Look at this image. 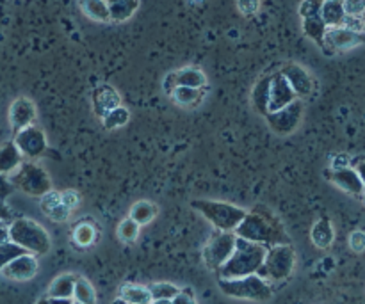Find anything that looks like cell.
Here are the masks:
<instances>
[{"label":"cell","mask_w":365,"mask_h":304,"mask_svg":"<svg viewBox=\"0 0 365 304\" xmlns=\"http://www.w3.org/2000/svg\"><path fill=\"white\" fill-rule=\"evenodd\" d=\"M13 141L18 146L21 155H24V159L29 160H38L39 157L45 155L46 148H48L45 132L36 127V125H31V127H25L20 132H16Z\"/></svg>","instance_id":"cell-10"},{"label":"cell","mask_w":365,"mask_h":304,"mask_svg":"<svg viewBox=\"0 0 365 304\" xmlns=\"http://www.w3.org/2000/svg\"><path fill=\"white\" fill-rule=\"evenodd\" d=\"M138 9H139V0H123V2L109 4L110 21L121 23V21L130 20Z\"/></svg>","instance_id":"cell-28"},{"label":"cell","mask_w":365,"mask_h":304,"mask_svg":"<svg viewBox=\"0 0 365 304\" xmlns=\"http://www.w3.org/2000/svg\"><path fill=\"white\" fill-rule=\"evenodd\" d=\"M150 304H171V301H168V299H160V301H152Z\"/></svg>","instance_id":"cell-50"},{"label":"cell","mask_w":365,"mask_h":304,"mask_svg":"<svg viewBox=\"0 0 365 304\" xmlns=\"http://www.w3.org/2000/svg\"><path fill=\"white\" fill-rule=\"evenodd\" d=\"M36 304H48V298H41Z\"/></svg>","instance_id":"cell-51"},{"label":"cell","mask_w":365,"mask_h":304,"mask_svg":"<svg viewBox=\"0 0 365 304\" xmlns=\"http://www.w3.org/2000/svg\"><path fill=\"white\" fill-rule=\"evenodd\" d=\"M128 120H130V112L123 105H120L102 117V125L106 130H116V128L125 127L128 123Z\"/></svg>","instance_id":"cell-31"},{"label":"cell","mask_w":365,"mask_h":304,"mask_svg":"<svg viewBox=\"0 0 365 304\" xmlns=\"http://www.w3.org/2000/svg\"><path fill=\"white\" fill-rule=\"evenodd\" d=\"M280 73L284 75L285 80L289 82V85H291L292 91L296 93L298 98H307V96H310L314 93V88H316V85H314V78L310 77L309 71L303 66H299V64H285V66L282 68Z\"/></svg>","instance_id":"cell-13"},{"label":"cell","mask_w":365,"mask_h":304,"mask_svg":"<svg viewBox=\"0 0 365 304\" xmlns=\"http://www.w3.org/2000/svg\"><path fill=\"white\" fill-rule=\"evenodd\" d=\"M73 301L82 303V304H96V292L93 288V285L89 283L86 278H78L75 281L73 288Z\"/></svg>","instance_id":"cell-32"},{"label":"cell","mask_w":365,"mask_h":304,"mask_svg":"<svg viewBox=\"0 0 365 304\" xmlns=\"http://www.w3.org/2000/svg\"><path fill=\"white\" fill-rule=\"evenodd\" d=\"M342 27L351 28V31H355V32H365L364 23H362V20H360V16H348V14H346Z\"/></svg>","instance_id":"cell-44"},{"label":"cell","mask_w":365,"mask_h":304,"mask_svg":"<svg viewBox=\"0 0 365 304\" xmlns=\"http://www.w3.org/2000/svg\"><path fill=\"white\" fill-rule=\"evenodd\" d=\"M73 304H82V303H77V301H73Z\"/></svg>","instance_id":"cell-55"},{"label":"cell","mask_w":365,"mask_h":304,"mask_svg":"<svg viewBox=\"0 0 365 304\" xmlns=\"http://www.w3.org/2000/svg\"><path fill=\"white\" fill-rule=\"evenodd\" d=\"M344 2V11L348 16H360L365 9V0H342Z\"/></svg>","instance_id":"cell-40"},{"label":"cell","mask_w":365,"mask_h":304,"mask_svg":"<svg viewBox=\"0 0 365 304\" xmlns=\"http://www.w3.org/2000/svg\"><path fill=\"white\" fill-rule=\"evenodd\" d=\"M220 290L225 295L234 299H245V301H269L273 298V288L259 274H250L245 278L235 280H217Z\"/></svg>","instance_id":"cell-6"},{"label":"cell","mask_w":365,"mask_h":304,"mask_svg":"<svg viewBox=\"0 0 365 304\" xmlns=\"http://www.w3.org/2000/svg\"><path fill=\"white\" fill-rule=\"evenodd\" d=\"M81 11L93 21H100V23H107L110 21L109 4L107 0H78Z\"/></svg>","instance_id":"cell-23"},{"label":"cell","mask_w":365,"mask_h":304,"mask_svg":"<svg viewBox=\"0 0 365 304\" xmlns=\"http://www.w3.org/2000/svg\"><path fill=\"white\" fill-rule=\"evenodd\" d=\"M61 205H63V201H61V192L53 191V189L39 198V206H41L43 214H45L46 217H48L53 210L59 209Z\"/></svg>","instance_id":"cell-36"},{"label":"cell","mask_w":365,"mask_h":304,"mask_svg":"<svg viewBox=\"0 0 365 304\" xmlns=\"http://www.w3.org/2000/svg\"><path fill=\"white\" fill-rule=\"evenodd\" d=\"M91 102L93 112L96 114V117L102 120L107 112H110V110L121 105V96L116 91V88H113L110 84H100L93 89Z\"/></svg>","instance_id":"cell-15"},{"label":"cell","mask_w":365,"mask_h":304,"mask_svg":"<svg viewBox=\"0 0 365 304\" xmlns=\"http://www.w3.org/2000/svg\"><path fill=\"white\" fill-rule=\"evenodd\" d=\"M182 288H178L177 285L173 283H168V281H159V283H152L148 285V292L152 295V301H160V299H171L180 292Z\"/></svg>","instance_id":"cell-33"},{"label":"cell","mask_w":365,"mask_h":304,"mask_svg":"<svg viewBox=\"0 0 365 304\" xmlns=\"http://www.w3.org/2000/svg\"><path fill=\"white\" fill-rule=\"evenodd\" d=\"M296 267V251L291 244H277L267 248L266 258L260 269L257 271L262 280L269 285L284 283L291 278Z\"/></svg>","instance_id":"cell-4"},{"label":"cell","mask_w":365,"mask_h":304,"mask_svg":"<svg viewBox=\"0 0 365 304\" xmlns=\"http://www.w3.org/2000/svg\"><path fill=\"white\" fill-rule=\"evenodd\" d=\"M235 241L237 235L234 231H220L216 230L210 235L205 249H203V262L205 267L212 273H217L220 267L227 262L235 249Z\"/></svg>","instance_id":"cell-8"},{"label":"cell","mask_w":365,"mask_h":304,"mask_svg":"<svg viewBox=\"0 0 365 304\" xmlns=\"http://www.w3.org/2000/svg\"><path fill=\"white\" fill-rule=\"evenodd\" d=\"M234 234L245 241L257 242L266 248L277 244H291V239L282 221L278 219L277 214H273L264 205H257L250 212H246L245 219L239 223Z\"/></svg>","instance_id":"cell-1"},{"label":"cell","mask_w":365,"mask_h":304,"mask_svg":"<svg viewBox=\"0 0 365 304\" xmlns=\"http://www.w3.org/2000/svg\"><path fill=\"white\" fill-rule=\"evenodd\" d=\"M323 4H324V0H302V4H299V7H298V14L302 18L319 16Z\"/></svg>","instance_id":"cell-37"},{"label":"cell","mask_w":365,"mask_h":304,"mask_svg":"<svg viewBox=\"0 0 365 304\" xmlns=\"http://www.w3.org/2000/svg\"><path fill=\"white\" fill-rule=\"evenodd\" d=\"M319 16L323 18L328 27H342L346 18L344 2L342 0H324Z\"/></svg>","instance_id":"cell-22"},{"label":"cell","mask_w":365,"mask_h":304,"mask_svg":"<svg viewBox=\"0 0 365 304\" xmlns=\"http://www.w3.org/2000/svg\"><path fill=\"white\" fill-rule=\"evenodd\" d=\"M110 304H130V303H127V301H125V299H123V298H120V295H118V298H116V299H114V301H113V303H110Z\"/></svg>","instance_id":"cell-49"},{"label":"cell","mask_w":365,"mask_h":304,"mask_svg":"<svg viewBox=\"0 0 365 304\" xmlns=\"http://www.w3.org/2000/svg\"><path fill=\"white\" fill-rule=\"evenodd\" d=\"M61 201H63L64 206H68L73 212L81 205V194L77 191H64L61 192Z\"/></svg>","instance_id":"cell-39"},{"label":"cell","mask_w":365,"mask_h":304,"mask_svg":"<svg viewBox=\"0 0 365 304\" xmlns=\"http://www.w3.org/2000/svg\"><path fill=\"white\" fill-rule=\"evenodd\" d=\"M266 253V246L237 237L234 253H232L230 258L220 267V271L216 273L217 278H220V280H235V278H245L250 276V274H257V271H259L260 266L264 263Z\"/></svg>","instance_id":"cell-2"},{"label":"cell","mask_w":365,"mask_h":304,"mask_svg":"<svg viewBox=\"0 0 365 304\" xmlns=\"http://www.w3.org/2000/svg\"><path fill=\"white\" fill-rule=\"evenodd\" d=\"M171 100L180 107H196L202 103L203 96H205V89H195V88H185V85H177L171 91Z\"/></svg>","instance_id":"cell-25"},{"label":"cell","mask_w":365,"mask_h":304,"mask_svg":"<svg viewBox=\"0 0 365 304\" xmlns=\"http://www.w3.org/2000/svg\"><path fill=\"white\" fill-rule=\"evenodd\" d=\"M351 166V159L348 155H339L335 159V162L331 164V169H341V167H348Z\"/></svg>","instance_id":"cell-46"},{"label":"cell","mask_w":365,"mask_h":304,"mask_svg":"<svg viewBox=\"0 0 365 304\" xmlns=\"http://www.w3.org/2000/svg\"><path fill=\"white\" fill-rule=\"evenodd\" d=\"M175 84L177 85H185V88H195V89H203L207 85V77L200 68L196 66H185L180 70L173 71Z\"/></svg>","instance_id":"cell-21"},{"label":"cell","mask_w":365,"mask_h":304,"mask_svg":"<svg viewBox=\"0 0 365 304\" xmlns=\"http://www.w3.org/2000/svg\"><path fill=\"white\" fill-rule=\"evenodd\" d=\"M177 88V84H175V77L173 73L168 75L166 78H164V91H166V95H171V91Z\"/></svg>","instance_id":"cell-47"},{"label":"cell","mask_w":365,"mask_h":304,"mask_svg":"<svg viewBox=\"0 0 365 304\" xmlns=\"http://www.w3.org/2000/svg\"><path fill=\"white\" fill-rule=\"evenodd\" d=\"M71 239H73L75 244L81 246V248H89V246L95 244L96 241V228L93 226L91 223H78L77 226L73 228Z\"/></svg>","instance_id":"cell-30"},{"label":"cell","mask_w":365,"mask_h":304,"mask_svg":"<svg viewBox=\"0 0 365 304\" xmlns=\"http://www.w3.org/2000/svg\"><path fill=\"white\" fill-rule=\"evenodd\" d=\"M36 121V105L31 98H20L14 100L9 107V125L13 134L20 132L21 128L31 127Z\"/></svg>","instance_id":"cell-14"},{"label":"cell","mask_w":365,"mask_h":304,"mask_svg":"<svg viewBox=\"0 0 365 304\" xmlns=\"http://www.w3.org/2000/svg\"><path fill=\"white\" fill-rule=\"evenodd\" d=\"M335 239V231H334V224L328 217H321L314 223L312 230H310V241L316 248L319 249H328L331 244H334Z\"/></svg>","instance_id":"cell-19"},{"label":"cell","mask_w":365,"mask_h":304,"mask_svg":"<svg viewBox=\"0 0 365 304\" xmlns=\"http://www.w3.org/2000/svg\"><path fill=\"white\" fill-rule=\"evenodd\" d=\"M9 241L24 248L31 255L43 256L52 248V241L45 228L29 217H14L9 223Z\"/></svg>","instance_id":"cell-3"},{"label":"cell","mask_w":365,"mask_h":304,"mask_svg":"<svg viewBox=\"0 0 365 304\" xmlns=\"http://www.w3.org/2000/svg\"><path fill=\"white\" fill-rule=\"evenodd\" d=\"M269 88H271V75L260 77L252 89V103L260 116H266L269 112Z\"/></svg>","instance_id":"cell-20"},{"label":"cell","mask_w":365,"mask_h":304,"mask_svg":"<svg viewBox=\"0 0 365 304\" xmlns=\"http://www.w3.org/2000/svg\"><path fill=\"white\" fill-rule=\"evenodd\" d=\"M171 304H198V303H196L191 288H182V290L171 299Z\"/></svg>","instance_id":"cell-42"},{"label":"cell","mask_w":365,"mask_h":304,"mask_svg":"<svg viewBox=\"0 0 365 304\" xmlns=\"http://www.w3.org/2000/svg\"><path fill=\"white\" fill-rule=\"evenodd\" d=\"M349 248L355 253H364L365 251V231L364 230H355L349 235Z\"/></svg>","instance_id":"cell-38"},{"label":"cell","mask_w":365,"mask_h":304,"mask_svg":"<svg viewBox=\"0 0 365 304\" xmlns=\"http://www.w3.org/2000/svg\"><path fill=\"white\" fill-rule=\"evenodd\" d=\"M191 206L220 231H234L248 212L232 203L212 201V199H195L191 201Z\"/></svg>","instance_id":"cell-5"},{"label":"cell","mask_w":365,"mask_h":304,"mask_svg":"<svg viewBox=\"0 0 365 304\" xmlns=\"http://www.w3.org/2000/svg\"><path fill=\"white\" fill-rule=\"evenodd\" d=\"M360 20H362V23H364V28H365V9L362 11V14H360Z\"/></svg>","instance_id":"cell-52"},{"label":"cell","mask_w":365,"mask_h":304,"mask_svg":"<svg viewBox=\"0 0 365 304\" xmlns=\"http://www.w3.org/2000/svg\"><path fill=\"white\" fill-rule=\"evenodd\" d=\"M351 167H355V171L359 173L360 180L364 182L365 185V159H351Z\"/></svg>","instance_id":"cell-45"},{"label":"cell","mask_w":365,"mask_h":304,"mask_svg":"<svg viewBox=\"0 0 365 304\" xmlns=\"http://www.w3.org/2000/svg\"><path fill=\"white\" fill-rule=\"evenodd\" d=\"M120 298H123L125 301L130 304L152 303V295H150L148 287H143V285H134V283L123 285V287L120 288Z\"/></svg>","instance_id":"cell-29"},{"label":"cell","mask_w":365,"mask_h":304,"mask_svg":"<svg viewBox=\"0 0 365 304\" xmlns=\"http://www.w3.org/2000/svg\"><path fill=\"white\" fill-rule=\"evenodd\" d=\"M13 191H14V185L11 184L9 177L0 174V201H6V199L13 194Z\"/></svg>","instance_id":"cell-43"},{"label":"cell","mask_w":365,"mask_h":304,"mask_svg":"<svg viewBox=\"0 0 365 304\" xmlns=\"http://www.w3.org/2000/svg\"><path fill=\"white\" fill-rule=\"evenodd\" d=\"M25 249L20 248L18 244H14V242H4V244H0V271L4 269V267L7 266L9 262H13L16 256L20 255H25Z\"/></svg>","instance_id":"cell-35"},{"label":"cell","mask_w":365,"mask_h":304,"mask_svg":"<svg viewBox=\"0 0 365 304\" xmlns=\"http://www.w3.org/2000/svg\"><path fill=\"white\" fill-rule=\"evenodd\" d=\"M24 162V155L20 153L14 141H7L0 146V174L11 177Z\"/></svg>","instance_id":"cell-18"},{"label":"cell","mask_w":365,"mask_h":304,"mask_svg":"<svg viewBox=\"0 0 365 304\" xmlns=\"http://www.w3.org/2000/svg\"><path fill=\"white\" fill-rule=\"evenodd\" d=\"M38 258L36 255H31V253H25V255L16 256L13 262L7 263L0 274H2L6 280L11 281H29L38 274Z\"/></svg>","instance_id":"cell-12"},{"label":"cell","mask_w":365,"mask_h":304,"mask_svg":"<svg viewBox=\"0 0 365 304\" xmlns=\"http://www.w3.org/2000/svg\"><path fill=\"white\" fill-rule=\"evenodd\" d=\"M302 28L305 32L307 38L312 39L321 50H324V36H327L328 25L324 23L321 16H310V18H302Z\"/></svg>","instance_id":"cell-24"},{"label":"cell","mask_w":365,"mask_h":304,"mask_svg":"<svg viewBox=\"0 0 365 304\" xmlns=\"http://www.w3.org/2000/svg\"><path fill=\"white\" fill-rule=\"evenodd\" d=\"M267 127L274 132L277 135H291L299 127L303 117V103L302 100L296 98L294 102L289 103L287 107L274 112H267L266 116Z\"/></svg>","instance_id":"cell-9"},{"label":"cell","mask_w":365,"mask_h":304,"mask_svg":"<svg viewBox=\"0 0 365 304\" xmlns=\"http://www.w3.org/2000/svg\"><path fill=\"white\" fill-rule=\"evenodd\" d=\"M296 98H298V96H296V93L292 91V88L289 85V82L285 80V77L280 73V71L274 75H271L269 112L284 109V107H287L289 103L294 102Z\"/></svg>","instance_id":"cell-16"},{"label":"cell","mask_w":365,"mask_h":304,"mask_svg":"<svg viewBox=\"0 0 365 304\" xmlns=\"http://www.w3.org/2000/svg\"><path fill=\"white\" fill-rule=\"evenodd\" d=\"M362 199L365 201V191H364V194H362Z\"/></svg>","instance_id":"cell-54"},{"label":"cell","mask_w":365,"mask_h":304,"mask_svg":"<svg viewBox=\"0 0 365 304\" xmlns=\"http://www.w3.org/2000/svg\"><path fill=\"white\" fill-rule=\"evenodd\" d=\"M365 43V32H355L346 27H328L324 36V53L339 52V50H349Z\"/></svg>","instance_id":"cell-11"},{"label":"cell","mask_w":365,"mask_h":304,"mask_svg":"<svg viewBox=\"0 0 365 304\" xmlns=\"http://www.w3.org/2000/svg\"><path fill=\"white\" fill-rule=\"evenodd\" d=\"M237 7L245 16H253L259 11L260 0H237Z\"/></svg>","instance_id":"cell-41"},{"label":"cell","mask_w":365,"mask_h":304,"mask_svg":"<svg viewBox=\"0 0 365 304\" xmlns=\"http://www.w3.org/2000/svg\"><path fill=\"white\" fill-rule=\"evenodd\" d=\"M14 189H20L24 194L32 198H41L48 191H52V180L48 173L36 162H21L20 167L9 177Z\"/></svg>","instance_id":"cell-7"},{"label":"cell","mask_w":365,"mask_h":304,"mask_svg":"<svg viewBox=\"0 0 365 304\" xmlns=\"http://www.w3.org/2000/svg\"><path fill=\"white\" fill-rule=\"evenodd\" d=\"M157 214H159L157 205H153V203L150 201H138L132 205L128 217H130L132 221H135L139 226H145V224L152 223V221L155 219Z\"/></svg>","instance_id":"cell-27"},{"label":"cell","mask_w":365,"mask_h":304,"mask_svg":"<svg viewBox=\"0 0 365 304\" xmlns=\"http://www.w3.org/2000/svg\"><path fill=\"white\" fill-rule=\"evenodd\" d=\"M75 281H77L75 274H61L50 283L46 298H73Z\"/></svg>","instance_id":"cell-26"},{"label":"cell","mask_w":365,"mask_h":304,"mask_svg":"<svg viewBox=\"0 0 365 304\" xmlns=\"http://www.w3.org/2000/svg\"><path fill=\"white\" fill-rule=\"evenodd\" d=\"M48 304H73V298H48Z\"/></svg>","instance_id":"cell-48"},{"label":"cell","mask_w":365,"mask_h":304,"mask_svg":"<svg viewBox=\"0 0 365 304\" xmlns=\"http://www.w3.org/2000/svg\"><path fill=\"white\" fill-rule=\"evenodd\" d=\"M116 2H123V0H107V4H116Z\"/></svg>","instance_id":"cell-53"},{"label":"cell","mask_w":365,"mask_h":304,"mask_svg":"<svg viewBox=\"0 0 365 304\" xmlns=\"http://www.w3.org/2000/svg\"><path fill=\"white\" fill-rule=\"evenodd\" d=\"M139 230H141V226H139L135 221H132L130 217H128V219L121 221L120 226H118V239H120L121 242L132 244V242L138 241Z\"/></svg>","instance_id":"cell-34"},{"label":"cell","mask_w":365,"mask_h":304,"mask_svg":"<svg viewBox=\"0 0 365 304\" xmlns=\"http://www.w3.org/2000/svg\"><path fill=\"white\" fill-rule=\"evenodd\" d=\"M330 180L337 185L339 189H342L348 194L355 196V198H362L365 185L364 182L360 180L359 173L355 171V167H341V169H331Z\"/></svg>","instance_id":"cell-17"}]
</instances>
